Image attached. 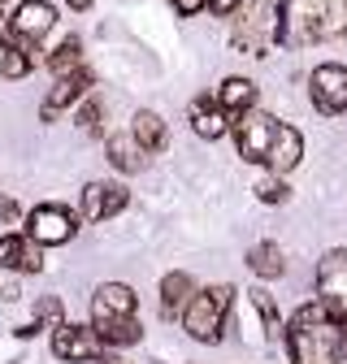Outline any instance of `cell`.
Listing matches in <instances>:
<instances>
[{"mask_svg": "<svg viewBox=\"0 0 347 364\" xmlns=\"http://www.w3.org/2000/svg\"><path fill=\"white\" fill-rule=\"evenodd\" d=\"M287 351L291 364H338L347 355L343 347V321L334 312H326V304H304L295 312V321L287 326Z\"/></svg>", "mask_w": 347, "mask_h": 364, "instance_id": "cell-1", "label": "cell"}, {"mask_svg": "<svg viewBox=\"0 0 347 364\" xmlns=\"http://www.w3.org/2000/svg\"><path fill=\"white\" fill-rule=\"evenodd\" d=\"M230 43L247 57H269L278 43H287V9L282 5H265V0H252L247 14L235 18Z\"/></svg>", "mask_w": 347, "mask_h": 364, "instance_id": "cell-2", "label": "cell"}, {"mask_svg": "<svg viewBox=\"0 0 347 364\" xmlns=\"http://www.w3.org/2000/svg\"><path fill=\"white\" fill-rule=\"evenodd\" d=\"M235 291L230 287H204L200 295H191V304L183 308V330L196 343H222V326L230 312Z\"/></svg>", "mask_w": 347, "mask_h": 364, "instance_id": "cell-3", "label": "cell"}, {"mask_svg": "<svg viewBox=\"0 0 347 364\" xmlns=\"http://www.w3.org/2000/svg\"><path fill=\"white\" fill-rule=\"evenodd\" d=\"M278 117L274 113H256V109H247L230 130H235V144H239V156L243 161H252V165H265V152H269V144H274V134H278Z\"/></svg>", "mask_w": 347, "mask_h": 364, "instance_id": "cell-4", "label": "cell"}, {"mask_svg": "<svg viewBox=\"0 0 347 364\" xmlns=\"http://www.w3.org/2000/svg\"><path fill=\"white\" fill-rule=\"evenodd\" d=\"M26 235L39 247H61V243H70L78 235V217L70 208H61V204H39L26 217Z\"/></svg>", "mask_w": 347, "mask_h": 364, "instance_id": "cell-5", "label": "cell"}, {"mask_svg": "<svg viewBox=\"0 0 347 364\" xmlns=\"http://www.w3.org/2000/svg\"><path fill=\"white\" fill-rule=\"evenodd\" d=\"M317 299L326 304V312L347 316V247H334L321 256L317 264Z\"/></svg>", "mask_w": 347, "mask_h": 364, "instance_id": "cell-6", "label": "cell"}, {"mask_svg": "<svg viewBox=\"0 0 347 364\" xmlns=\"http://www.w3.org/2000/svg\"><path fill=\"white\" fill-rule=\"evenodd\" d=\"M309 96H313V109L326 113V117H338L347 113V70L343 65H317L313 78H309Z\"/></svg>", "mask_w": 347, "mask_h": 364, "instance_id": "cell-7", "label": "cell"}, {"mask_svg": "<svg viewBox=\"0 0 347 364\" xmlns=\"http://www.w3.org/2000/svg\"><path fill=\"white\" fill-rule=\"evenodd\" d=\"M53 355L57 360H70V364H78V360H100L105 355V343H100V334L92 330V326H57L53 330Z\"/></svg>", "mask_w": 347, "mask_h": 364, "instance_id": "cell-8", "label": "cell"}, {"mask_svg": "<svg viewBox=\"0 0 347 364\" xmlns=\"http://www.w3.org/2000/svg\"><path fill=\"white\" fill-rule=\"evenodd\" d=\"M53 26H57V9L48 5V0H22L18 14L9 18V35L31 39V43H39V39L48 35Z\"/></svg>", "mask_w": 347, "mask_h": 364, "instance_id": "cell-9", "label": "cell"}, {"mask_svg": "<svg viewBox=\"0 0 347 364\" xmlns=\"http://www.w3.org/2000/svg\"><path fill=\"white\" fill-rule=\"evenodd\" d=\"M87 87H92V70H87V65H78V70H70V74H57V87L48 91V100H43L39 117H43V122H53L61 109H70L74 100L87 96Z\"/></svg>", "mask_w": 347, "mask_h": 364, "instance_id": "cell-10", "label": "cell"}, {"mask_svg": "<svg viewBox=\"0 0 347 364\" xmlns=\"http://www.w3.org/2000/svg\"><path fill=\"white\" fill-rule=\"evenodd\" d=\"M126 187H117V182H87L82 187V217L87 221H109L126 208Z\"/></svg>", "mask_w": 347, "mask_h": 364, "instance_id": "cell-11", "label": "cell"}, {"mask_svg": "<svg viewBox=\"0 0 347 364\" xmlns=\"http://www.w3.org/2000/svg\"><path fill=\"white\" fill-rule=\"evenodd\" d=\"M0 269L14 273H39L43 269V252L31 235H0Z\"/></svg>", "mask_w": 347, "mask_h": 364, "instance_id": "cell-12", "label": "cell"}, {"mask_svg": "<svg viewBox=\"0 0 347 364\" xmlns=\"http://www.w3.org/2000/svg\"><path fill=\"white\" fill-rule=\"evenodd\" d=\"M139 299L130 287L122 282H105L96 295H92V321H109V316H135Z\"/></svg>", "mask_w": 347, "mask_h": 364, "instance_id": "cell-13", "label": "cell"}, {"mask_svg": "<svg viewBox=\"0 0 347 364\" xmlns=\"http://www.w3.org/2000/svg\"><path fill=\"white\" fill-rule=\"evenodd\" d=\"M304 161V139H299V130L295 126H278V134H274V144H269V152H265V169L269 173H287V169H295Z\"/></svg>", "mask_w": 347, "mask_h": 364, "instance_id": "cell-14", "label": "cell"}, {"mask_svg": "<svg viewBox=\"0 0 347 364\" xmlns=\"http://www.w3.org/2000/svg\"><path fill=\"white\" fill-rule=\"evenodd\" d=\"M213 100L222 105V113H226L230 126H235V122L256 105V87H252V78H239V74H235V78H222V87L213 91Z\"/></svg>", "mask_w": 347, "mask_h": 364, "instance_id": "cell-15", "label": "cell"}, {"mask_svg": "<svg viewBox=\"0 0 347 364\" xmlns=\"http://www.w3.org/2000/svg\"><path fill=\"white\" fill-rule=\"evenodd\" d=\"M347 14L338 9V0H317V5H309L295 22L304 26V39H321V35H330V31H343L347 22H343Z\"/></svg>", "mask_w": 347, "mask_h": 364, "instance_id": "cell-16", "label": "cell"}, {"mask_svg": "<svg viewBox=\"0 0 347 364\" xmlns=\"http://www.w3.org/2000/svg\"><path fill=\"white\" fill-rule=\"evenodd\" d=\"M31 65H35V43L5 31V43H0V74L14 82V78H26Z\"/></svg>", "mask_w": 347, "mask_h": 364, "instance_id": "cell-17", "label": "cell"}, {"mask_svg": "<svg viewBox=\"0 0 347 364\" xmlns=\"http://www.w3.org/2000/svg\"><path fill=\"white\" fill-rule=\"evenodd\" d=\"M191 130L200 134V139H222V134L230 130V117L222 113V105H217L213 96H200V100H191Z\"/></svg>", "mask_w": 347, "mask_h": 364, "instance_id": "cell-18", "label": "cell"}, {"mask_svg": "<svg viewBox=\"0 0 347 364\" xmlns=\"http://www.w3.org/2000/svg\"><path fill=\"white\" fill-rule=\"evenodd\" d=\"M191 295H196V287H191L187 273H165V278H161V316L178 321L183 308L191 304Z\"/></svg>", "mask_w": 347, "mask_h": 364, "instance_id": "cell-19", "label": "cell"}, {"mask_svg": "<svg viewBox=\"0 0 347 364\" xmlns=\"http://www.w3.org/2000/svg\"><path fill=\"white\" fill-rule=\"evenodd\" d=\"M105 152H109L113 169H122V173H139V169H148V152L139 148L135 134H113Z\"/></svg>", "mask_w": 347, "mask_h": 364, "instance_id": "cell-20", "label": "cell"}, {"mask_svg": "<svg viewBox=\"0 0 347 364\" xmlns=\"http://www.w3.org/2000/svg\"><path fill=\"white\" fill-rule=\"evenodd\" d=\"M92 330L100 334L105 347H135V343L144 338V330H139L135 316H109V321H92Z\"/></svg>", "mask_w": 347, "mask_h": 364, "instance_id": "cell-21", "label": "cell"}, {"mask_svg": "<svg viewBox=\"0 0 347 364\" xmlns=\"http://www.w3.org/2000/svg\"><path fill=\"white\" fill-rule=\"evenodd\" d=\"M130 134L139 139V148H144L148 156L165 148V122H161V113H152V109L135 113V122H130Z\"/></svg>", "mask_w": 347, "mask_h": 364, "instance_id": "cell-22", "label": "cell"}, {"mask_svg": "<svg viewBox=\"0 0 347 364\" xmlns=\"http://www.w3.org/2000/svg\"><path fill=\"white\" fill-rule=\"evenodd\" d=\"M247 269L256 273L260 282H269V278H282V273H287V260H282V252L274 243H256L247 252Z\"/></svg>", "mask_w": 347, "mask_h": 364, "instance_id": "cell-23", "label": "cell"}, {"mask_svg": "<svg viewBox=\"0 0 347 364\" xmlns=\"http://www.w3.org/2000/svg\"><path fill=\"white\" fill-rule=\"evenodd\" d=\"M78 65H82V43L70 35V39L61 43V48L48 57V70H53V74H70V70H78Z\"/></svg>", "mask_w": 347, "mask_h": 364, "instance_id": "cell-24", "label": "cell"}, {"mask_svg": "<svg viewBox=\"0 0 347 364\" xmlns=\"http://www.w3.org/2000/svg\"><path fill=\"white\" fill-rule=\"evenodd\" d=\"M252 191H256V200H260V204H287V200H291V187L282 182V173H269V178H260Z\"/></svg>", "mask_w": 347, "mask_h": 364, "instance_id": "cell-25", "label": "cell"}, {"mask_svg": "<svg viewBox=\"0 0 347 364\" xmlns=\"http://www.w3.org/2000/svg\"><path fill=\"white\" fill-rule=\"evenodd\" d=\"M252 308L260 312V321H265V330H260V334H278V308H274V295L269 291H252Z\"/></svg>", "mask_w": 347, "mask_h": 364, "instance_id": "cell-26", "label": "cell"}, {"mask_svg": "<svg viewBox=\"0 0 347 364\" xmlns=\"http://www.w3.org/2000/svg\"><path fill=\"white\" fill-rule=\"evenodd\" d=\"M61 316H65V308H61V299H39V308H35V326L43 330V326H61Z\"/></svg>", "mask_w": 347, "mask_h": 364, "instance_id": "cell-27", "label": "cell"}, {"mask_svg": "<svg viewBox=\"0 0 347 364\" xmlns=\"http://www.w3.org/2000/svg\"><path fill=\"white\" fill-rule=\"evenodd\" d=\"M100 117H105V109H100V100H87V105L78 109V126H82L87 134H100Z\"/></svg>", "mask_w": 347, "mask_h": 364, "instance_id": "cell-28", "label": "cell"}, {"mask_svg": "<svg viewBox=\"0 0 347 364\" xmlns=\"http://www.w3.org/2000/svg\"><path fill=\"white\" fill-rule=\"evenodd\" d=\"M247 5V0H208V9L217 14V18H230V14H239Z\"/></svg>", "mask_w": 347, "mask_h": 364, "instance_id": "cell-29", "label": "cell"}, {"mask_svg": "<svg viewBox=\"0 0 347 364\" xmlns=\"http://www.w3.org/2000/svg\"><path fill=\"white\" fill-rule=\"evenodd\" d=\"M169 5H174V14H178V18H196L208 0H169Z\"/></svg>", "mask_w": 347, "mask_h": 364, "instance_id": "cell-30", "label": "cell"}, {"mask_svg": "<svg viewBox=\"0 0 347 364\" xmlns=\"http://www.w3.org/2000/svg\"><path fill=\"white\" fill-rule=\"evenodd\" d=\"M0 217H5V221H18V204H14V200H0Z\"/></svg>", "mask_w": 347, "mask_h": 364, "instance_id": "cell-31", "label": "cell"}, {"mask_svg": "<svg viewBox=\"0 0 347 364\" xmlns=\"http://www.w3.org/2000/svg\"><path fill=\"white\" fill-rule=\"evenodd\" d=\"M65 5H70V9H78V14H82V9H92V0H65Z\"/></svg>", "mask_w": 347, "mask_h": 364, "instance_id": "cell-32", "label": "cell"}, {"mask_svg": "<svg viewBox=\"0 0 347 364\" xmlns=\"http://www.w3.org/2000/svg\"><path fill=\"white\" fill-rule=\"evenodd\" d=\"M338 321H343V347H347V316H338Z\"/></svg>", "mask_w": 347, "mask_h": 364, "instance_id": "cell-33", "label": "cell"}, {"mask_svg": "<svg viewBox=\"0 0 347 364\" xmlns=\"http://www.w3.org/2000/svg\"><path fill=\"white\" fill-rule=\"evenodd\" d=\"M0 5H5V0H0Z\"/></svg>", "mask_w": 347, "mask_h": 364, "instance_id": "cell-34", "label": "cell"}, {"mask_svg": "<svg viewBox=\"0 0 347 364\" xmlns=\"http://www.w3.org/2000/svg\"><path fill=\"white\" fill-rule=\"evenodd\" d=\"M343 31H347V26H343Z\"/></svg>", "mask_w": 347, "mask_h": 364, "instance_id": "cell-35", "label": "cell"}]
</instances>
